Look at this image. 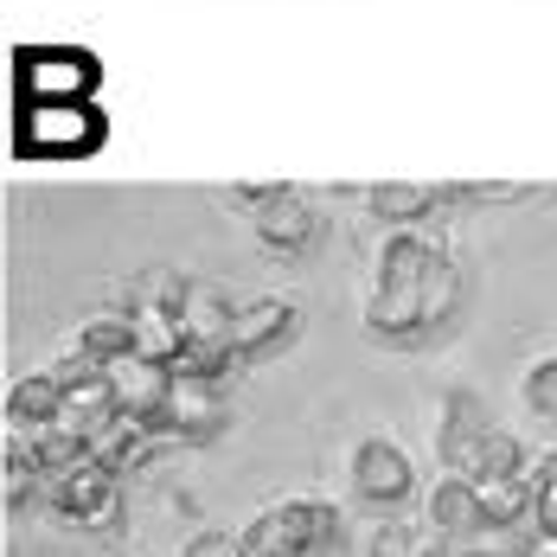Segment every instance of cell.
Here are the masks:
<instances>
[{"label": "cell", "instance_id": "10", "mask_svg": "<svg viewBox=\"0 0 557 557\" xmlns=\"http://www.w3.org/2000/svg\"><path fill=\"white\" fill-rule=\"evenodd\" d=\"M135 327H128V321H115V314H103V321H90V327H84V352H90V359H128V352H135Z\"/></svg>", "mask_w": 557, "mask_h": 557}, {"label": "cell", "instance_id": "14", "mask_svg": "<svg viewBox=\"0 0 557 557\" xmlns=\"http://www.w3.org/2000/svg\"><path fill=\"white\" fill-rule=\"evenodd\" d=\"M186 557H244V539H231V532H199Z\"/></svg>", "mask_w": 557, "mask_h": 557}, {"label": "cell", "instance_id": "3", "mask_svg": "<svg viewBox=\"0 0 557 557\" xmlns=\"http://www.w3.org/2000/svg\"><path fill=\"white\" fill-rule=\"evenodd\" d=\"M20 84H26V103H90L97 64L84 52H33L20 58Z\"/></svg>", "mask_w": 557, "mask_h": 557}, {"label": "cell", "instance_id": "12", "mask_svg": "<svg viewBox=\"0 0 557 557\" xmlns=\"http://www.w3.org/2000/svg\"><path fill=\"white\" fill-rule=\"evenodd\" d=\"M308 231H314L308 206H270V212H263V237H270V244H282V250L308 244Z\"/></svg>", "mask_w": 557, "mask_h": 557}, {"label": "cell", "instance_id": "4", "mask_svg": "<svg viewBox=\"0 0 557 557\" xmlns=\"http://www.w3.org/2000/svg\"><path fill=\"white\" fill-rule=\"evenodd\" d=\"M352 487L379 506H397V500H410L417 468H410V455L391 443V436H366V443L352 448Z\"/></svg>", "mask_w": 557, "mask_h": 557}, {"label": "cell", "instance_id": "5", "mask_svg": "<svg viewBox=\"0 0 557 557\" xmlns=\"http://www.w3.org/2000/svg\"><path fill=\"white\" fill-rule=\"evenodd\" d=\"M52 506L77 525H110L115 519V468L103 461H77V468H58V487H52Z\"/></svg>", "mask_w": 557, "mask_h": 557}, {"label": "cell", "instance_id": "17", "mask_svg": "<svg viewBox=\"0 0 557 557\" xmlns=\"http://www.w3.org/2000/svg\"><path fill=\"white\" fill-rule=\"evenodd\" d=\"M525 557H557V532H545V539H539V545H532Z\"/></svg>", "mask_w": 557, "mask_h": 557}, {"label": "cell", "instance_id": "9", "mask_svg": "<svg viewBox=\"0 0 557 557\" xmlns=\"http://www.w3.org/2000/svg\"><path fill=\"white\" fill-rule=\"evenodd\" d=\"M282 327H288V301L263 295V301L237 308V321H231V346H237V352H257V346H270Z\"/></svg>", "mask_w": 557, "mask_h": 557}, {"label": "cell", "instance_id": "11", "mask_svg": "<svg viewBox=\"0 0 557 557\" xmlns=\"http://www.w3.org/2000/svg\"><path fill=\"white\" fill-rule=\"evenodd\" d=\"M481 474H525V455H519V443L506 430H487L481 436V448H474V481Z\"/></svg>", "mask_w": 557, "mask_h": 557}, {"label": "cell", "instance_id": "2", "mask_svg": "<svg viewBox=\"0 0 557 557\" xmlns=\"http://www.w3.org/2000/svg\"><path fill=\"white\" fill-rule=\"evenodd\" d=\"M334 532H339V512L327 500H282L244 532V552H314Z\"/></svg>", "mask_w": 557, "mask_h": 557}, {"label": "cell", "instance_id": "13", "mask_svg": "<svg viewBox=\"0 0 557 557\" xmlns=\"http://www.w3.org/2000/svg\"><path fill=\"white\" fill-rule=\"evenodd\" d=\"M448 308H455V270L430 263V276H423V321H443Z\"/></svg>", "mask_w": 557, "mask_h": 557}, {"label": "cell", "instance_id": "1", "mask_svg": "<svg viewBox=\"0 0 557 557\" xmlns=\"http://www.w3.org/2000/svg\"><path fill=\"white\" fill-rule=\"evenodd\" d=\"M20 148H33V154H97L103 148V115L90 103H33L20 115Z\"/></svg>", "mask_w": 557, "mask_h": 557}, {"label": "cell", "instance_id": "19", "mask_svg": "<svg viewBox=\"0 0 557 557\" xmlns=\"http://www.w3.org/2000/svg\"><path fill=\"white\" fill-rule=\"evenodd\" d=\"M545 417H552V423H557V404H552V410H545Z\"/></svg>", "mask_w": 557, "mask_h": 557}, {"label": "cell", "instance_id": "8", "mask_svg": "<svg viewBox=\"0 0 557 557\" xmlns=\"http://www.w3.org/2000/svg\"><path fill=\"white\" fill-rule=\"evenodd\" d=\"M430 525L436 532H461V525H481V494L468 474H448L443 487L430 494Z\"/></svg>", "mask_w": 557, "mask_h": 557}, {"label": "cell", "instance_id": "6", "mask_svg": "<svg viewBox=\"0 0 557 557\" xmlns=\"http://www.w3.org/2000/svg\"><path fill=\"white\" fill-rule=\"evenodd\" d=\"M168 423L180 430V436H212L224 423V410H219V397L206 391V379H180L168 397Z\"/></svg>", "mask_w": 557, "mask_h": 557}, {"label": "cell", "instance_id": "15", "mask_svg": "<svg viewBox=\"0 0 557 557\" xmlns=\"http://www.w3.org/2000/svg\"><path fill=\"white\" fill-rule=\"evenodd\" d=\"M539 525L557 532V461L552 468H539Z\"/></svg>", "mask_w": 557, "mask_h": 557}, {"label": "cell", "instance_id": "18", "mask_svg": "<svg viewBox=\"0 0 557 557\" xmlns=\"http://www.w3.org/2000/svg\"><path fill=\"white\" fill-rule=\"evenodd\" d=\"M244 557H301V552H244Z\"/></svg>", "mask_w": 557, "mask_h": 557}, {"label": "cell", "instance_id": "7", "mask_svg": "<svg viewBox=\"0 0 557 557\" xmlns=\"http://www.w3.org/2000/svg\"><path fill=\"white\" fill-rule=\"evenodd\" d=\"M58 404H64V385H58V379H20V385L7 391V417L26 423V430L58 423Z\"/></svg>", "mask_w": 557, "mask_h": 557}, {"label": "cell", "instance_id": "16", "mask_svg": "<svg viewBox=\"0 0 557 557\" xmlns=\"http://www.w3.org/2000/svg\"><path fill=\"white\" fill-rule=\"evenodd\" d=\"M417 186H391V193H379V212H417Z\"/></svg>", "mask_w": 557, "mask_h": 557}]
</instances>
